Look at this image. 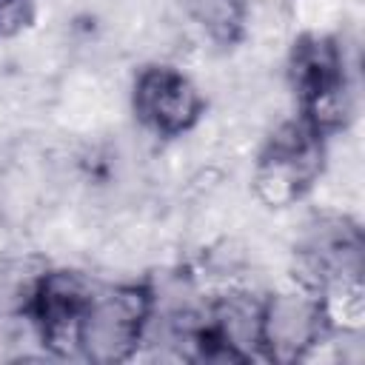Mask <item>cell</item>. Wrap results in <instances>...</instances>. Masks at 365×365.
I'll use <instances>...</instances> for the list:
<instances>
[{"label":"cell","instance_id":"1","mask_svg":"<svg viewBox=\"0 0 365 365\" xmlns=\"http://www.w3.org/2000/svg\"><path fill=\"white\" fill-rule=\"evenodd\" d=\"M148 314L151 297L145 282H100L80 317V356L91 362L131 359Z\"/></svg>","mask_w":365,"mask_h":365},{"label":"cell","instance_id":"3","mask_svg":"<svg viewBox=\"0 0 365 365\" xmlns=\"http://www.w3.org/2000/svg\"><path fill=\"white\" fill-rule=\"evenodd\" d=\"M328 331L319 297L285 282L262 297V356L274 362H299L305 351Z\"/></svg>","mask_w":365,"mask_h":365},{"label":"cell","instance_id":"2","mask_svg":"<svg viewBox=\"0 0 365 365\" xmlns=\"http://www.w3.org/2000/svg\"><path fill=\"white\" fill-rule=\"evenodd\" d=\"M128 106L143 131L168 140L185 134L205 114L208 100L180 66L148 63L131 80Z\"/></svg>","mask_w":365,"mask_h":365},{"label":"cell","instance_id":"4","mask_svg":"<svg viewBox=\"0 0 365 365\" xmlns=\"http://www.w3.org/2000/svg\"><path fill=\"white\" fill-rule=\"evenodd\" d=\"M248 0H182V17L217 46L240 40Z\"/></svg>","mask_w":365,"mask_h":365}]
</instances>
